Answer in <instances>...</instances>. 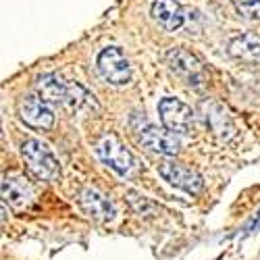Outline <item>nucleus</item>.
Returning <instances> with one entry per match:
<instances>
[{
	"mask_svg": "<svg viewBox=\"0 0 260 260\" xmlns=\"http://www.w3.org/2000/svg\"><path fill=\"white\" fill-rule=\"evenodd\" d=\"M21 154L27 169L42 181H54L60 175V165L52 150L40 140H25L21 146Z\"/></svg>",
	"mask_w": 260,
	"mask_h": 260,
	"instance_id": "f257e3e1",
	"label": "nucleus"
},
{
	"mask_svg": "<svg viewBox=\"0 0 260 260\" xmlns=\"http://www.w3.org/2000/svg\"><path fill=\"white\" fill-rule=\"evenodd\" d=\"M96 152H98L100 160L106 167H111L121 177L129 175V173L134 171V167H136L134 154L129 152V150L121 144V140L117 136H113V134H106V136L100 138V142L96 144Z\"/></svg>",
	"mask_w": 260,
	"mask_h": 260,
	"instance_id": "f03ea898",
	"label": "nucleus"
},
{
	"mask_svg": "<svg viewBox=\"0 0 260 260\" xmlns=\"http://www.w3.org/2000/svg\"><path fill=\"white\" fill-rule=\"evenodd\" d=\"M98 71L111 85H125L132 79V64L119 46H108L98 54Z\"/></svg>",
	"mask_w": 260,
	"mask_h": 260,
	"instance_id": "7ed1b4c3",
	"label": "nucleus"
},
{
	"mask_svg": "<svg viewBox=\"0 0 260 260\" xmlns=\"http://www.w3.org/2000/svg\"><path fill=\"white\" fill-rule=\"evenodd\" d=\"M158 115L165 129H169L175 136L189 134V129L193 127V111L179 98H173V96L162 98L158 102Z\"/></svg>",
	"mask_w": 260,
	"mask_h": 260,
	"instance_id": "20e7f679",
	"label": "nucleus"
},
{
	"mask_svg": "<svg viewBox=\"0 0 260 260\" xmlns=\"http://www.w3.org/2000/svg\"><path fill=\"white\" fill-rule=\"evenodd\" d=\"M167 64L169 69L179 75L185 83L189 85H198L204 81V67L202 62L193 56L191 52L183 50V48H171L167 52Z\"/></svg>",
	"mask_w": 260,
	"mask_h": 260,
	"instance_id": "39448f33",
	"label": "nucleus"
},
{
	"mask_svg": "<svg viewBox=\"0 0 260 260\" xmlns=\"http://www.w3.org/2000/svg\"><path fill=\"white\" fill-rule=\"evenodd\" d=\"M158 173H160V177L165 181H169L173 187H179L187 193H198L204 187V179L198 175V173L193 169H189V167L179 165V162L165 160V162H160Z\"/></svg>",
	"mask_w": 260,
	"mask_h": 260,
	"instance_id": "423d86ee",
	"label": "nucleus"
},
{
	"mask_svg": "<svg viewBox=\"0 0 260 260\" xmlns=\"http://www.w3.org/2000/svg\"><path fill=\"white\" fill-rule=\"evenodd\" d=\"M19 117L34 129H50L54 123V113L40 96H23L17 104Z\"/></svg>",
	"mask_w": 260,
	"mask_h": 260,
	"instance_id": "0eeeda50",
	"label": "nucleus"
},
{
	"mask_svg": "<svg viewBox=\"0 0 260 260\" xmlns=\"http://www.w3.org/2000/svg\"><path fill=\"white\" fill-rule=\"evenodd\" d=\"M79 204L83 208V212L92 216L94 221L98 223H108L115 219V204L108 200V196H104V193L96 187H83L79 191Z\"/></svg>",
	"mask_w": 260,
	"mask_h": 260,
	"instance_id": "6e6552de",
	"label": "nucleus"
},
{
	"mask_svg": "<svg viewBox=\"0 0 260 260\" xmlns=\"http://www.w3.org/2000/svg\"><path fill=\"white\" fill-rule=\"evenodd\" d=\"M140 142L148 150H152V152L162 154V156H175L181 148L179 138L165 127H146L140 136Z\"/></svg>",
	"mask_w": 260,
	"mask_h": 260,
	"instance_id": "1a4fd4ad",
	"label": "nucleus"
},
{
	"mask_svg": "<svg viewBox=\"0 0 260 260\" xmlns=\"http://www.w3.org/2000/svg\"><path fill=\"white\" fill-rule=\"evenodd\" d=\"M150 15L165 31H177L185 21L183 7L177 0H154Z\"/></svg>",
	"mask_w": 260,
	"mask_h": 260,
	"instance_id": "9d476101",
	"label": "nucleus"
},
{
	"mask_svg": "<svg viewBox=\"0 0 260 260\" xmlns=\"http://www.w3.org/2000/svg\"><path fill=\"white\" fill-rule=\"evenodd\" d=\"M200 111H202L204 123L210 127V132H214L216 136H221L225 140H229L233 136V123L221 104H216L212 100H204L200 104Z\"/></svg>",
	"mask_w": 260,
	"mask_h": 260,
	"instance_id": "9b49d317",
	"label": "nucleus"
},
{
	"mask_svg": "<svg viewBox=\"0 0 260 260\" xmlns=\"http://www.w3.org/2000/svg\"><path fill=\"white\" fill-rule=\"evenodd\" d=\"M3 198L15 208H27L34 202V187L23 177H7L3 181Z\"/></svg>",
	"mask_w": 260,
	"mask_h": 260,
	"instance_id": "f8f14e48",
	"label": "nucleus"
},
{
	"mask_svg": "<svg viewBox=\"0 0 260 260\" xmlns=\"http://www.w3.org/2000/svg\"><path fill=\"white\" fill-rule=\"evenodd\" d=\"M36 90H38V96L48 104H64L69 85L64 83L56 73H46V75L38 77Z\"/></svg>",
	"mask_w": 260,
	"mask_h": 260,
	"instance_id": "ddd939ff",
	"label": "nucleus"
},
{
	"mask_svg": "<svg viewBox=\"0 0 260 260\" xmlns=\"http://www.w3.org/2000/svg\"><path fill=\"white\" fill-rule=\"evenodd\" d=\"M229 54L233 58L244 60V62L260 64V36H256V34H244L240 38L231 40Z\"/></svg>",
	"mask_w": 260,
	"mask_h": 260,
	"instance_id": "4468645a",
	"label": "nucleus"
},
{
	"mask_svg": "<svg viewBox=\"0 0 260 260\" xmlns=\"http://www.w3.org/2000/svg\"><path fill=\"white\" fill-rule=\"evenodd\" d=\"M64 106H67L71 113H96L98 111V102H96L94 94H90L79 83L69 85L67 98H64Z\"/></svg>",
	"mask_w": 260,
	"mask_h": 260,
	"instance_id": "2eb2a0df",
	"label": "nucleus"
},
{
	"mask_svg": "<svg viewBox=\"0 0 260 260\" xmlns=\"http://www.w3.org/2000/svg\"><path fill=\"white\" fill-rule=\"evenodd\" d=\"M127 202H129V206H132L138 214H152L154 210H156V206L150 202L148 198H144L142 193H138V191H127Z\"/></svg>",
	"mask_w": 260,
	"mask_h": 260,
	"instance_id": "dca6fc26",
	"label": "nucleus"
},
{
	"mask_svg": "<svg viewBox=\"0 0 260 260\" xmlns=\"http://www.w3.org/2000/svg\"><path fill=\"white\" fill-rule=\"evenodd\" d=\"M233 5L246 19L260 21V0H233Z\"/></svg>",
	"mask_w": 260,
	"mask_h": 260,
	"instance_id": "f3484780",
	"label": "nucleus"
},
{
	"mask_svg": "<svg viewBox=\"0 0 260 260\" xmlns=\"http://www.w3.org/2000/svg\"><path fill=\"white\" fill-rule=\"evenodd\" d=\"M260 227V210H258V214L254 216V221L250 223V227H248V233H252V231H256Z\"/></svg>",
	"mask_w": 260,
	"mask_h": 260,
	"instance_id": "a211bd4d",
	"label": "nucleus"
}]
</instances>
